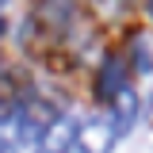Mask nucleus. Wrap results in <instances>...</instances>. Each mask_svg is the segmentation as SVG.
<instances>
[{
  "label": "nucleus",
  "mask_w": 153,
  "mask_h": 153,
  "mask_svg": "<svg viewBox=\"0 0 153 153\" xmlns=\"http://www.w3.org/2000/svg\"><path fill=\"white\" fill-rule=\"evenodd\" d=\"M57 119H61V115H57L46 100H27V103L19 107V115H16V123H19V126H16L19 142H38Z\"/></svg>",
  "instance_id": "1"
},
{
  "label": "nucleus",
  "mask_w": 153,
  "mask_h": 153,
  "mask_svg": "<svg viewBox=\"0 0 153 153\" xmlns=\"http://www.w3.org/2000/svg\"><path fill=\"white\" fill-rule=\"evenodd\" d=\"M115 138H119L115 123H107V119H88L76 130V153H111Z\"/></svg>",
  "instance_id": "2"
},
{
  "label": "nucleus",
  "mask_w": 153,
  "mask_h": 153,
  "mask_svg": "<svg viewBox=\"0 0 153 153\" xmlns=\"http://www.w3.org/2000/svg\"><path fill=\"white\" fill-rule=\"evenodd\" d=\"M76 130H80V126H76L73 119L61 115L54 126L35 142V153H73L76 149Z\"/></svg>",
  "instance_id": "3"
},
{
  "label": "nucleus",
  "mask_w": 153,
  "mask_h": 153,
  "mask_svg": "<svg viewBox=\"0 0 153 153\" xmlns=\"http://www.w3.org/2000/svg\"><path fill=\"white\" fill-rule=\"evenodd\" d=\"M111 119H115V130L126 134L138 123V92L134 88H123V92L111 100Z\"/></svg>",
  "instance_id": "4"
},
{
  "label": "nucleus",
  "mask_w": 153,
  "mask_h": 153,
  "mask_svg": "<svg viewBox=\"0 0 153 153\" xmlns=\"http://www.w3.org/2000/svg\"><path fill=\"white\" fill-rule=\"evenodd\" d=\"M123 88H126V84H123V65H119V61H107V69H103V76H100V92H103V100H115Z\"/></svg>",
  "instance_id": "5"
},
{
  "label": "nucleus",
  "mask_w": 153,
  "mask_h": 153,
  "mask_svg": "<svg viewBox=\"0 0 153 153\" xmlns=\"http://www.w3.org/2000/svg\"><path fill=\"white\" fill-rule=\"evenodd\" d=\"M134 65H138L142 73H149V69H153V61H149V50H146V38H138V42H134Z\"/></svg>",
  "instance_id": "6"
},
{
  "label": "nucleus",
  "mask_w": 153,
  "mask_h": 153,
  "mask_svg": "<svg viewBox=\"0 0 153 153\" xmlns=\"http://www.w3.org/2000/svg\"><path fill=\"white\" fill-rule=\"evenodd\" d=\"M0 153H16V142H4L0 138Z\"/></svg>",
  "instance_id": "7"
},
{
  "label": "nucleus",
  "mask_w": 153,
  "mask_h": 153,
  "mask_svg": "<svg viewBox=\"0 0 153 153\" xmlns=\"http://www.w3.org/2000/svg\"><path fill=\"white\" fill-rule=\"evenodd\" d=\"M149 16H153V0H149Z\"/></svg>",
  "instance_id": "8"
},
{
  "label": "nucleus",
  "mask_w": 153,
  "mask_h": 153,
  "mask_svg": "<svg viewBox=\"0 0 153 153\" xmlns=\"http://www.w3.org/2000/svg\"><path fill=\"white\" fill-rule=\"evenodd\" d=\"M4 4H8V0H0V8H4Z\"/></svg>",
  "instance_id": "9"
},
{
  "label": "nucleus",
  "mask_w": 153,
  "mask_h": 153,
  "mask_svg": "<svg viewBox=\"0 0 153 153\" xmlns=\"http://www.w3.org/2000/svg\"><path fill=\"white\" fill-rule=\"evenodd\" d=\"M0 31H4V23H0Z\"/></svg>",
  "instance_id": "10"
}]
</instances>
